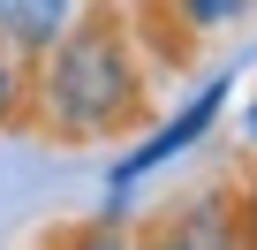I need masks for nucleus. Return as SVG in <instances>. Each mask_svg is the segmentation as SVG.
Returning a JSON list of instances; mask_svg holds the SVG:
<instances>
[{
	"label": "nucleus",
	"mask_w": 257,
	"mask_h": 250,
	"mask_svg": "<svg viewBox=\"0 0 257 250\" xmlns=\"http://www.w3.org/2000/svg\"><path fill=\"white\" fill-rule=\"evenodd\" d=\"M152 114V68L128 31V0H83L53 31L38 61H23L16 121L46 129L53 144H106Z\"/></svg>",
	"instance_id": "nucleus-1"
},
{
	"label": "nucleus",
	"mask_w": 257,
	"mask_h": 250,
	"mask_svg": "<svg viewBox=\"0 0 257 250\" xmlns=\"http://www.w3.org/2000/svg\"><path fill=\"white\" fill-rule=\"evenodd\" d=\"M219 106H227V76H212L204 91H189V106H182L174 121H159V129H152L137 152H121V159H113V175H106V197H128V190H137L144 175H159V167H174L182 152H197V144L212 137Z\"/></svg>",
	"instance_id": "nucleus-2"
},
{
	"label": "nucleus",
	"mask_w": 257,
	"mask_h": 250,
	"mask_svg": "<svg viewBox=\"0 0 257 250\" xmlns=\"http://www.w3.org/2000/svg\"><path fill=\"white\" fill-rule=\"evenodd\" d=\"M68 16H76V0H0V53L38 61Z\"/></svg>",
	"instance_id": "nucleus-3"
},
{
	"label": "nucleus",
	"mask_w": 257,
	"mask_h": 250,
	"mask_svg": "<svg viewBox=\"0 0 257 250\" xmlns=\"http://www.w3.org/2000/svg\"><path fill=\"white\" fill-rule=\"evenodd\" d=\"M167 8H174L189 31H219V23H234V16L249 8V0H167Z\"/></svg>",
	"instance_id": "nucleus-4"
},
{
	"label": "nucleus",
	"mask_w": 257,
	"mask_h": 250,
	"mask_svg": "<svg viewBox=\"0 0 257 250\" xmlns=\"http://www.w3.org/2000/svg\"><path fill=\"white\" fill-rule=\"evenodd\" d=\"M16 106H23V61L0 53V129H16Z\"/></svg>",
	"instance_id": "nucleus-5"
},
{
	"label": "nucleus",
	"mask_w": 257,
	"mask_h": 250,
	"mask_svg": "<svg viewBox=\"0 0 257 250\" xmlns=\"http://www.w3.org/2000/svg\"><path fill=\"white\" fill-rule=\"evenodd\" d=\"M227 235H234V242H257V175H249V190L234 197V220H227Z\"/></svg>",
	"instance_id": "nucleus-6"
},
{
	"label": "nucleus",
	"mask_w": 257,
	"mask_h": 250,
	"mask_svg": "<svg viewBox=\"0 0 257 250\" xmlns=\"http://www.w3.org/2000/svg\"><path fill=\"white\" fill-rule=\"evenodd\" d=\"M234 137H242V152H249V159H257V99H249V106H242V121H234Z\"/></svg>",
	"instance_id": "nucleus-7"
}]
</instances>
